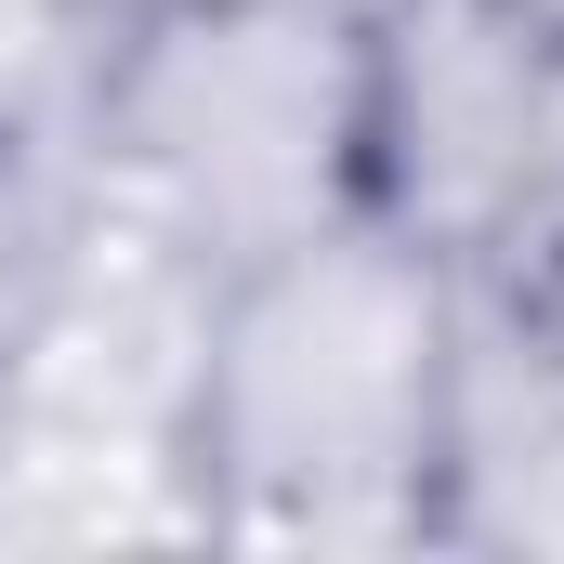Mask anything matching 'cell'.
<instances>
[{"instance_id": "cell-2", "label": "cell", "mask_w": 564, "mask_h": 564, "mask_svg": "<svg viewBox=\"0 0 564 564\" xmlns=\"http://www.w3.org/2000/svg\"><path fill=\"white\" fill-rule=\"evenodd\" d=\"M66 171L210 276L368 210V0H132Z\"/></svg>"}, {"instance_id": "cell-3", "label": "cell", "mask_w": 564, "mask_h": 564, "mask_svg": "<svg viewBox=\"0 0 564 564\" xmlns=\"http://www.w3.org/2000/svg\"><path fill=\"white\" fill-rule=\"evenodd\" d=\"M368 210L459 276L564 224V26L539 0H368Z\"/></svg>"}, {"instance_id": "cell-1", "label": "cell", "mask_w": 564, "mask_h": 564, "mask_svg": "<svg viewBox=\"0 0 564 564\" xmlns=\"http://www.w3.org/2000/svg\"><path fill=\"white\" fill-rule=\"evenodd\" d=\"M459 263L341 210L237 263L197 368V539H433Z\"/></svg>"}]
</instances>
